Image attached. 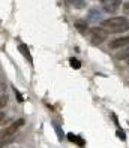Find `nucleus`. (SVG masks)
<instances>
[{
  "label": "nucleus",
  "mask_w": 129,
  "mask_h": 148,
  "mask_svg": "<svg viewBox=\"0 0 129 148\" xmlns=\"http://www.w3.org/2000/svg\"><path fill=\"white\" fill-rule=\"evenodd\" d=\"M102 27L107 29L108 33H120L129 30V21L125 16H114V18L102 20Z\"/></svg>",
  "instance_id": "f257e3e1"
},
{
  "label": "nucleus",
  "mask_w": 129,
  "mask_h": 148,
  "mask_svg": "<svg viewBox=\"0 0 129 148\" xmlns=\"http://www.w3.org/2000/svg\"><path fill=\"white\" fill-rule=\"evenodd\" d=\"M23 124H24V120H23V118L14 121V123H12L11 126H8V127H5L3 130H0V139H5V138L14 136V135H15V132H17V130H18Z\"/></svg>",
  "instance_id": "f03ea898"
},
{
  "label": "nucleus",
  "mask_w": 129,
  "mask_h": 148,
  "mask_svg": "<svg viewBox=\"0 0 129 148\" xmlns=\"http://www.w3.org/2000/svg\"><path fill=\"white\" fill-rule=\"evenodd\" d=\"M107 33L102 27H95L90 30V39H92V43H95V45H99V43H102L105 39H107Z\"/></svg>",
  "instance_id": "7ed1b4c3"
},
{
  "label": "nucleus",
  "mask_w": 129,
  "mask_h": 148,
  "mask_svg": "<svg viewBox=\"0 0 129 148\" xmlns=\"http://www.w3.org/2000/svg\"><path fill=\"white\" fill-rule=\"evenodd\" d=\"M120 5H122V0H105L104 3V11L108 14H114L119 11Z\"/></svg>",
  "instance_id": "20e7f679"
},
{
  "label": "nucleus",
  "mask_w": 129,
  "mask_h": 148,
  "mask_svg": "<svg viewBox=\"0 0 129 148\" xmlns=\"http://www.w3.org/2000/svg\"><path fill=\"white\" fill-rule=\"evenodd\" d=\"M129 45V36H123V38H119V39H114L110 42V48L111 49H116V48H120V47H128Z\"/></svg>",
  "instance_id": "39448f33"
},
{
  "label": "nucleus",
  "mask_w": 129,
  "mask_h": 148,
  "mask_svg": "<svg viewBox=\"0 0 129 148\" xmlns=\"http://www.w3.org/2000/svg\"><path fill=\"white\" fill-rule=\"evenodd\" d=\"M75 29L78 30L81 34H87L89 33V24H87V21L86 20H77L75 21Z\"/></svg>",
  "instance_id": "423d86ee"
},
{
  "label": "nucleus",
  "mask_w": 129,
  "mask_h": 148,
  "mask_svg": "<svg viewBox=\"0 0 129 148\" xmlns=\"http://www.w3.org/2000/svg\"><path fill=\"white\" fill-rule=\"evenodd\" d=\"M101 18H102V12L101 11H98L96 8L95 9H92L90 12H89V16H87V20L86 21H92V23H96V21H101Z\"/></svg>",
  "instance_id": "0eeeda50"
},
{
  "label": "nucleus",
  "mask_w": 129,
  "mask_h": 148,
  "mask_svg": "<svg viewBox=\"0 0 129 148\" xmlns=\"http://www.w3.org/2000/svg\"><path fill=\"white\" fill-rule=\"evenodd\" d=\"M68 5H71L74 8H78V9H83V8L86 6V2L84 0H66Z\"/></svg>",
  "instance_id": "6e6552de"
},
{
  "label": "nucleus",
  "mask_w": 129,
  "mask_h": 148,
  "mask_svg": "<svg viewBox=\"0 0 129 148\" xmlns=\"http://www.w3.org/2000/svg\"><path fill=\"white\" fill-rule=\"evenodd\" d=\"M18 49L21 51V53H23V56H24L26 58H27V60H29V63L32 64V63H33V60H32V56H30V53H29V48L26 47V45H23V43H21V45L18 47Z\"/></svg>",
  "instance_id": "1a4fd4ad"
},
{
  "label": "nucleus",
  "mask_w": 129,
  "mask_h": 148,
  "mask_svg": "<svg viewBox=\"0 0 129 148\" xmlns=\"http://www.w3.org/2000/svg\"><path fill=\"white\" fill-rule=\"evenodd\" d=\"M68 139H69L71 142H75V144H78L80 147H83L84 145V141L80 138V136H77V135H74V133H68Z\"/></svg>",
  "instance_id": "9d476101"
},
{
  "label": "nucleus",
  "mask_w": 129,
  "mask_h": 148,
  "mask_svg": "<svg viewBox=\"0 0 129 148\" xmlns=\"http://www.w3.org/2000/svg\"><path fill=\"white\" fill-rule=\"evenodd\" d=\"M53 126H54V130H56V133L59 136V139L62 141V139H65V133H63V130H62V126H60L57 121H53Z\"/></svg>",
  "instance_id": "9b49d317"
},
{
  "label": "nucleus",
  "mask_w": 129,
  "mask_h": 148,
  "mask_svg": "<svg viewBox=\"0 0 129 148\" xmlns=\"http://www.w3.org/2000/svg\"><path fill=\"white\" fill-rule=\"evenodd\" d=\"M15 135L14 136H9V138H5V139H0V148H3V147H6L8 144H11V142H14L15 141Z\"/></svg>",
  "instance_id": "f8f14e48"
},
{
  "label": "nucleus",
  "mask_w": 129,
  "mask_h": 148,
  "mask_svg": "<svg viewBox=\"0 0 129 148\" xmlns=\"http://www.w3.org/2000/svg\"><path fill=\"white\" fill-rule=\"evenodd\" d=\"M69 64H71L72 69H77V71L81 67V62H80V60H77V58H74V57L69 58Z\"/></svg>",
  "instance_id": "ddd939ff"
},
{
  "label": "nucleus",
  "mask_w": 129,
  "mask_h": 148,
  "mask_svg": "<svg viewBox=\"0 0 129 148\" xmlns=\"http://www.w3.org/2000/svg\"><path fill=\"white\" fill-rule=\"evenodd\" d=\"M117 58H119V60H128V62H129V48H126V49L122 51L120 54H117Z\"/></svg>",
  "instance_id": "4468645a"
},
{
  "label": "nucleus",
  "mask_w": 129,
  "mask_h": 148,
  "mask_svg": "<svg viewBox=\"0 0 129 148\" xmlns=\"http://www.w3.org/2000/svg\"><path fill=\"white\" fill-rule=\"evenodd\" d=\"M116 135H117V138H119V139H122V141H126V133L123 132V130H120V129H117V132H116Z\"/></svg>",
  "instance_id": "2eb2a0df"
},
{
  "label": "nucleus",
  "mask_w": 129,
  "mask_h": 148,
  "mask_svg": "<svg viewBox=\"0 0 129 148\" xmlns=\"http://www.w3.org/2000/svg\"><path fill=\"white\" fill-rule=\"evenodd\" d=\"M6 105H8V96H3V97L0 99V109H3Z\"/></svg>",
  "instance_id": "dca6fc26"
},
{
  "label": "nucleus",
  "mask_w": 129,
  "mask_h": 148,
  "mask_svg": "<svg viewBox=\"0 0 129 148\" xmlns=\"http://www.w3.org/2000/svg\"><path fill=\"white\" fill-rule=\"evenodd\" d=\"M5 88H6V84H5V82H2V84H0V99H2L3 96H6Z\"/></svg>",
  "instance_id": "f3484780"
},
{
  "label": "nucleus",
  "mask_w": 129,
  "mask_h": 148,
  "mask_svg": "<svg viewBox=\"0 0 129 148\" xmlns=\"http://www.w3.org/2000/svg\"><path fill=\"white\" fill-rule=\"evenodd\" d=\"M14 93H15V96H17V100H18V103H23V102H24V99H23V96L18 93V90L14 88Z\"/></svg>",
  "instance_id": "a211bd4d"
},
{
  "label": "nucleus",
  "mask_w": 129,
  "mask_h": 148,
  "mask_svg": "<svg viewBox=\"0 0 129 148\" xmlns=\"http://www.w3.org/2000/svg\"><path fill=\"white\" fill-rule=\"evenodd\" d=\"M123 11H125L126 14H129V2H128V3H125V6H123Z\"/></svg>",
  "instance_id": "6ab92c4d"
},
{
  "label": "nucleus",
  "mask_w": 129,
  "mask_h": 148,
  "mask_svg": "<svg viewBox=\"0 0 129 148\" xmlns=\"http://www.w3.org/2000/svg\"><path fill=\"white\" fill-rule=\"evenodd\" d=\"M5 118V114H3V112H0V121H2Z\"/></svg>",
  "instance_id": "aec40b11"
},
{
  "label": "nucleus",
  "mask_w": 129,
  "mask_h": 148,
  "mask_svg": "<svg viewBox=\"0 0 129 148\" xmlns=\"http://www.w3.org/2000/svg\"><path fill=\"white\" fill-rule=\"evenodd\" d=\"M99 2H102V3H105V0H99Z\"/></svg>",
  "instance_id": "412c9836"
}]
</instances>
